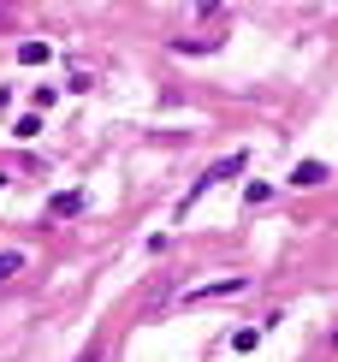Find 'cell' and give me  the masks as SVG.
<instances>
[{
    "instance_id": "cell-1",
    "label": "cell",
    "mask_w": 338,
    "mask_h": 362,
    "mask_svg": "<svg viewBox=\"0 0 338 362\" xmlns=\"http://www.w3.org/2000/svg\"><path fill=\"white\" fill-rule=\"evenodd\" d=\"M243 167H250V155H243V148H232V155H220V160H214V167H208V173H202V178H196V185H190V196H184V202H178V214H184V208H196V196H202V190L226 185V178H238Z\"/></svg>"
},
{
    "instance_id": "cell-7",
    "label": "cell",
    "mask_w": 338,
    "mask_h": 362,
    "mask_svg": "<svg viewBox=\"0 0 338 362\" xmlns=\"http://www.w3.org/2000/svg\"><path fill=\"white\" fill-rule=\"evenodd\" d=\"M12 274H24V255H18V250H6V255H0V285H6Z\"/></svg>"
},
{
    "instance_id": "cell-5",
    "label": "cell",
    "mask_w": 338,
    "mask_h": 362,
    "mask_svg": "<svg viewBox=\"0 0 338 362\" xmlns=\"http://www.w3.org/2000/svg\"><path fill=\"white\" fill-rule=\"evenodd\" d=\"M48 42H24V48H18V59H24V66H48Z\"/></svg>"
},
{
    "instance_id": "cell-10",
    "label": "cell",
    "mask_w": 338,
    "mask_h": 362,
    "mask_svg": "<svg viewBox=\"0 0 338 362\" xmlns=\"http://www.w3.org/2000/svg\"><path fill=\"white\" fill-rule=\"evenodd\" d=\"M0 185H6V178H0Z\"/></svg>"
},
{
    "instance_id": "cell-8",
    "label": "cell",
    "mask_w": 338,
    "mask_h": 362,
    "mask_svg": "<svg viewBox=\"0 0 338 362\" xmlns=\"http://www.w3.org/2000/svg\"><path fill=\"white\" fill-rule=\"evenodd\" d=\"M261 344V327H243V333H232V351H255Z\"/></svg>"
},
{
    "instance_id": "cell-4",
    "label": "cell",
    "mask_w": 338,
    "mask_h": 362,
    "mask_svg": "<svg viewBox=\"0 0 338 362\" xmlns=\"http://www.w3.org/2000/svg\"><path fill=\"white\" fill-rule=\"evenodd\" d=\"M78 208H83V196H78V190H59L54 202H48V214H59V220H66V214H78Z\"/></svg>"
},
{
    "instance_id": "cell-9",
    "label": "cell",
    "mask_w": 338,
    "mask_h": 362,
    "mask_svg": "<svg viewBox=\"0 0 338 362\" xmlns=\"http://www.w3.org/2000/svg\"><path fill=\"white\" fill-rule=\"evenodd\" d=\"M78 362H101V351H95V344H89V351H83V356H78Z\"/></svg>"
},
{
    "instance_id": "cell-2",
    "label": "cell",
    "mask_w": 338,
    "mask_h": 362,
    "mask_svg": "<svg viewBox=\"0 0 338 362\" xmlns=\"http://www.w3.org/2000/svg\"><path fill=\"white\" fill-rule=\"evenodd\" d=\"M243 285H250V279H208V285H190V291H184V303H208V297H238Z\"/></svg>"
},
{
    "instance_id": "cell-6",
    "label": "cell",
    "mask_w": 338,
    "mask_h": 362,
    "mask_svg": "<svg viewBox=\"0 0 338 362\" xmlns=\"http://www.w3.org/2000/svg\"><path fill=\"white\" fill-rule=\"evenodd\" d=\"M267 196H273V185H261V178H250V185H243V202H250V208H261Z\"/></svg>"
},
{
    "instance_id": "cell-3",
    "label": "cell",
    "mask_w": 338,
    "mask_h": 362,
    "mask_svg": "<svg viewBox=\"0 0 338 362\" xmlns=\"http://www.w3.org/2000/svg\"><path fill=\"white\" fill-rule=\"evenodd\" d=\"M291 185H297V190L327 185V160H297V167H291Z\"/></svg>"
}]
</instances>
